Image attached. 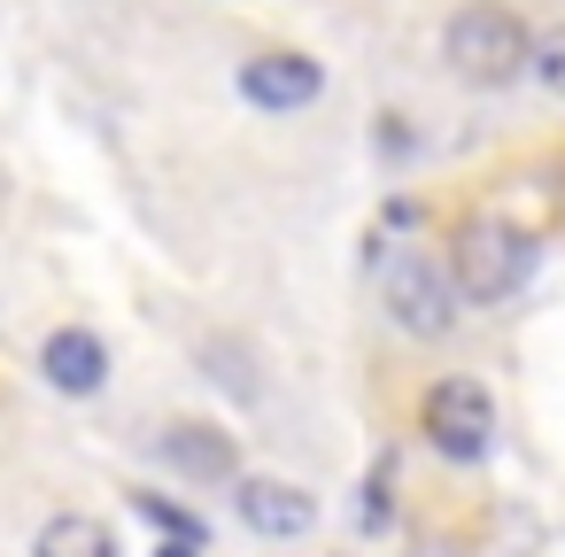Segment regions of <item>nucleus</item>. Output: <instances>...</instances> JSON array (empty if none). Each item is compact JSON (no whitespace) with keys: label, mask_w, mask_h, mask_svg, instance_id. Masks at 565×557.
Returning a JSON list of instances; mask_svg holds the SVG:
<instances>
[{"label":"nucleus","mask_w":565,"mask_h":557,"mask_svg":"<svg viewBox=\"0 0 565 557\" xmlns=\"http://www.w3.org/2000/svg\"><path fill=\"white\" fill-rule=\"evenodd\" d=\"M156 557H202V549H194V542H163Z\"/></svg>","instance_id":"obj_13"},{"label":"nucleus","mask_w":565,"mask_h":557,"mask_svg":"<svg viewBox=\"0 0 565 557\" xmlns=\"http://www.w3.org/2000/svg\"><path fill=\"white\" fill-rule=\"evenodd\" d=\"M380 256V302L387 318L411 333V341H449L457 333V279L449 264H434V248H395V240H372Z\"/></svg>","instance_id":"obj_2"},{"label":"nucleus","mask_w":565,"mask_h":557,"mask_svg":"<svg viewBox=\"0 0 565 557\" xmlns=\"http://www.w3.org/2000/svg\"><path fill=\"white\" fill-rule=\"evenodd\" d=\"M418 426H426L434 457H449V464H480V457L495 449V395H488L472 372H449V379L426 387Z\"/></svg>","instance_id":"obj_4"},{"label":"nucleus","mask_w":565,"mask_h":557,"mask_svg":"<svg viewBox=\"0 0 565 557\" xmlns=\"http://www.w3.org/2000/svg\"><path fill=\"white\" fill-rule=\"evenodd\" d=\"M534 271V233H519L511 217H465L457 248H449V279L465 302H503L519 294Z\"/></svg>","instance_id":"obj_3"},{"label":"nucleus","mask_w":565,"mask_h":557,"mask_svg":"<svg viewBox=\"0 0 565 557\" xmlns=\"http://www.w3.org/2000/svg\"><path fill=\"white\" fill-rule=\"evenodd\" d=\"M40 372H47V387H63V395H102V379H109V349H102L86 325H55L47 349H40Z\"/></svg>","instance_id":"obj_7"},{"label":"nucleus","mask_w":565,"mask_h":557,"mask_svg":"<svg viewBox=\"0 0 565 557\" xmlns=\"http://www.w3.org/2000/svg\"><path fill=\"white\" fill-rule=\"evenodd\" d=\"M526 78H534L542 94L565 101V24H542V32H534V47H526Z\"/></svg>","instance_id":"obj_10"},{"label":"nucleus","mask_w":565,"mask_h":557,"mask_svg":"<svg viewBox=\"0 0 565 557\" xmlns=\"http://www.w3.org/2000/svg\"><path fill=\"white\" fill-rule=\"evenodd\" d=\"M526 47H534V24L511 9V0H457L449 24H441V63L472 94L519 86L526 78Z\"/></svg>","instance_id":"obj_1"},{"label":"nucleus","mask_w":565,"mask_h":557,"mask_svg":"<svg viewBox=\"0 0 565 557\" xmlns=\"http://www.w3.org/2000/svg\"><path fill=\"white\" fill-rule=\"evenodd\" d=\"M380 148H387V156H411V117L387 109V117H380Z\"/></svg>","instance_id":"obj_12"},{"label":"nucleus","mask_w":565,"mask_h":557,"mask_svg":"<svg viewBox=\"0 0 565 557\" xmlns=\"http://www.w3.org/2000/svg\"><path fill=\"white\" fill-rule=\"evenodd\" d=\"M163 464L171 472H186V480H233L241 472V457H233V433H217L210 418H179V426H163Z\"/></svg>","instance_id":"obj_8"},{"label":"nucleus","mask_w":565,"mask_h":557,"mask_svg":"<svg viewBox=\"0 0 565 557\" xmlns=\"http://www.w3.org/2000/svg\"><path fill=\"white\" fill-rule=\"evenodd\" d=\"M32 557H117V534H109V518H94V511H55V518L40 526Z\"/></svg>","instance_id":"obj_9"},{"label":"nucleus","mask_w":565,"mask_h":557,"mask_svg":"<svg viewBox=\"0 0 565 557\" xmlns=\"http://www.w3.org/2000/svg\"><path fill=\"white\" fill-rule=\"evenodd\" d=\"M140 511H148L171 542H194V549H202V518H194V511H179V503H163V495H140Z\"/></svg>","instance_id":"obj_11"},{"label":"nucleus","mask_w":565,"mask_h":557,"mask_svg":"<svg viewBox=\"0 0 565 557\" xmlns=\"http://www.w3.org/2000/svg\"><path fill=\"white\" fill-rule=\"evenodd\" d=\"M233 511H241V526L264 534V542H295V534L318 526V495L295 488V480H279V472H248V480H233Z\"/></svg>","instance_id":"obj_6"},{"label":"nucleus","mask_w":565,"mask_h":557,"mask_svg":"<svg viewBox=\"0 0 565 557\" xmlns=\"http://www.w3.org/2000/svg\"><path fill=\"white\" fill-rule=\"evenodd\" d=\"M233 94L248 109H264V117H295V109L326 101V63L310 47H256V55H241Z\"/></svg>","instance_id":"obj_5"}]
</instances>
